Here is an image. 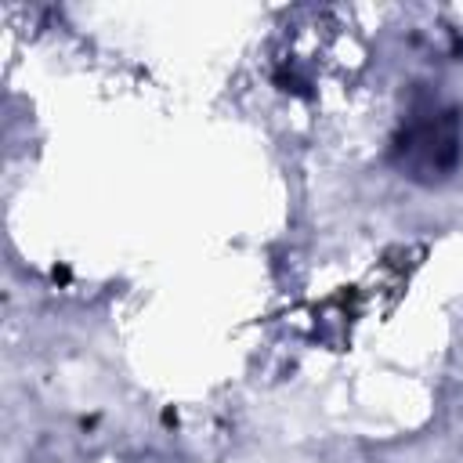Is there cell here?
<instances>
[{"label": "cell", "instance_id": "2", "mask_svg": "<svg viewBox=\"0 0 463 463\" xmlns=\"http://www.w3.org/2000/svg\"><path fill=\"white\" fill-rule=\"evenodd\" d=\"M51 279H55V282H69V268H66V264H55V268H51Z\"/></svg>", "mask_w": 463, "mask_h": 463}, {"label": "cell", "instance_id": "1", "mask_svg": "<svg viewBox=\"0 0 463 463\" xmlns=\"http://www.w3.org/2000/svg\"><path fill=\"white\" fill-rule=\"evenodd\" d=\"M394 152L402 156V167L427 170L430 178H445L456 159H460V131H456V113H442L427 123H417L398 138Z\"/></svg>", "mask_w": 463, "mask_h": 463}, {"label": "cell", "instance_id": "3", "mask_svg": "<svg viewBox=\"0 0 463 463\" xmlns=\"http://www.w3.org/2000/svg\"><path fill=\"white\" fill-rule=\"evenodd\" d=\"M163 424L167 427H178V409H163Z\"/></svg>", "mask_w": 463, "mask_h": 463}]
</instances>
